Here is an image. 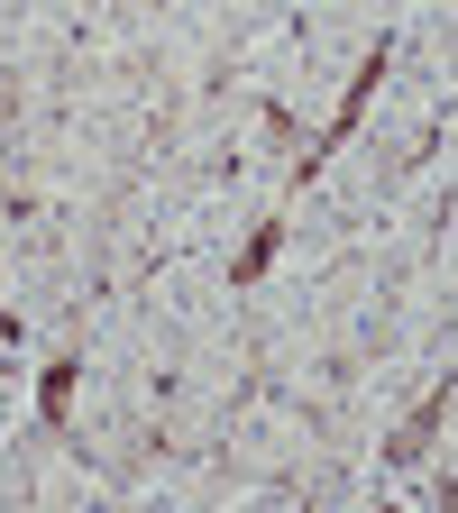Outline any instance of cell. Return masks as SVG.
<instances>
[{
	"label": "cell",
	"mask_w": 458,
	"mask_h": 513,
	"mask_svg": "<svg viewBox=\"0 0 458 513\" xmlns=\"http://www.w3.org/2000/svg\"><path fill=\"white\" fill-rule=\"evenodd\" d=\"M65 394H74V367H46V422H65Z\"/></svg>",
	"instance_id": "cell-1"
}]
</instances>
